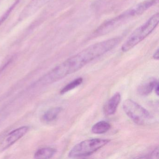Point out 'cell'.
<instances>
[{
    "mask_svg": "<svg viewBox=\"0 0 159 159\" xmlns=\"http://www.w3.org/2000/svg\"><path fill=\"white\" fill-rule=\"evenodd\" d=\"M158 0H146L133 8L124 12L120 15L103 23L95 32L96 35H103L108 33L112 30L120 25L129 19L141 15L150 7L153 6Z\"/></svg>",
    "mask_w": 159,
    "mask_h": 159,
    "instance_id": "2",
    "label": "cell"
},
{
    "mask_svg": "<svg viewBox=\"0 0 159 159\" xmlns=\"http://www.w3.org/2000/svg\"><path fill=\"white\" fill-rule=\"evenodd\" d=\"M111 128L109 123L106 121H100L96 123L92 127V131L96 134H101L108 132Z\"/></svg>",
    "mask_w": 159,
    "mask_h": 159,
    "instance_id": "12",
    "label": "cell"
},
{
    "mask_svg": "<svg viewBox=\"0 0 159 159\" xmlns=\"http://www.w3.org/2000/svg\"><path fill=\"white\" fill-rule=\"evenodd\" d=\"M29 129L28 126H23L10 132L2 142L1 144V148L3 150H5L12 146L27 133Z\"/></svg>",
    "mask_w": 159,
    "mask_h": 159,
    "instance_id": "6",
    "label": "cell"
},
{
    "mask_svg": "<svg viewBox=\"0 0 159 159\" xmlns=\"http://www.w3.org/2000/svg\"><path fill=\"white\" fill-rule=\"evenodd\" d=\"M110 142V139H92L84 140L72 148L69 152L68 157L76 158L90 156Z\"/></svg>",
    "mask_w": 159,
    "mask_h": 159,
    "instance_id": "4",
    "label": "cell"
},
{
    "mask_svg": "<svg viewBox=\"0 0 159 159\" xmlns=\"http://www.w3.org/2000/svg\"><path fill=\"white\" fill-rule=\"evenodd\" d=\"M51 1L52 0H31L22 11L19 19L23 20L31 16Z\"/></svg>",
    "mask_w": 159,
    "mask_h": 159,
    "instance_id": "7",
    "label": "cell"
},
{
    "mask_svg": "<svg viewBox=\"0 0 159 159\" xmlns=\"http://www.w3.org/2000/svg\"><path fill=\"white\" fill-rule=\"evenodd\" d=\"M158 152L159 148L158 147L155 148L148 155H145L143 157H139V158H152V159H156L158 158Z\"/></svg>",
    "mask_w": 159,
    "mask_h": 159,
    "instance_id": "14",
    "label": "cell"
},
{
    "mask_svg": "<svg viewBox=\"0 0 159 159\" xmlns=\"http://www.w3.org/2000/svg\"><path fill=\"white\" fill-rule=\"evenodd\" d=\"M123 109L127 116L139 125H145L151 121L152 116L145 108L131 99L123 103Z\"/></svg>",
    "mask_w": 159,
    "mask_h": 159,
    "instance_id": "5",
    "label": "cell"
},
{
    "mask_svg": "<svg viewBox=\"0 0 159 159\" xmlns=\"http://www.w3.org/2000/svg\"><path fill=\"white\" fill-rule=\"evenodd\" d=\"M154 89L155 90V93L156 94L157 96H159V82H158V81L155 84Z\"/></svg>",
    "mask_w": 159,
    "mask_h": 159,
    "instance_id": "16",
    "label": "cell"
},
{
    "mask_svg": "<svg viewBox=\"0 0 159 159\" xmlns=\"http://www.w3.org/2000/svg\"><path fill=\"white\" fill-rule=\"evenodd\" d=\"M159 23V14L157 13L133 31L123 44L121 51L126 52L142 42L157 27Z\"/></svg>",
    "mask_w": 159,
    "mask_h": 159,
    "instance_id": "3",
    "label": "cell"
},
{
    "mask_svg": "<svg viewBox=\"0 0 159 159\" xmlns=\"http://www.w3.org/2000/svg\"><path fill=\"white\" fill-rule=\"evenodd\" d=\"M152 57L155 60H159V49H157L156 51H155V52L153 54Z\"/></svg>",
    "mask_w": 159,
    "mask_h": 159,
    "instance_id": "15",
    "label": "cell"
},
{
    "mask_svg": "<svg viewBox=\"0 0 159 159\" xmlns=\"http://www.w3.org/2000/svg\"><path fill=\"white\" fill-rule=\"evenodd\" d=\"M62 111V108L60 107L52 108L44 113L42 117L43 120L46 122L53 121L57 118Z\"/></svg>",
    "mask_w": 159,
    "mask_h": 159,
    "instance_id": "11",
    "label": "cell"
},
{
    "mask_svg": "<svg viewBox=\"0 0 159 159\" xmlns=\"http://www.w3.org/2000/svg\"><path fill=\"white\" fill-rule=\"evenodd\" d=\"M121 95L117 93L113 95L105 104L104 107V113L107 116L113 115L117 111L118 106L120 102Z\"/></svg>",
    "mask_w": 159,
    "mask_h": 159,
    "instance_id": "8",
    "label": "cell"
},
{
    "mask_svg": "<svg viewBox=\"0 0 159 159\" xmlns=\"http://www.w3.org/2000/svg\"><path fill=\"white\" fill-rule=\"evenodd\" d=\"M56 152V149L53 148H42L36 152L34 154V158L39 159H50L55 154Z\"/></svg>",
    "mask_w": 159,
    "mask_h": 159,
    "instance_id": "10",
    "label": "cell"
},
{
    "mask_svg": "<svg viewBox=\"0 0 159 159\" xmlns=\"http://www.w3.org/2000/svg\"><path fill=\"white\" fill-rule=\"evenodd\" d=\"M158 81L154 78H151L139 86L138 92L141 96H148L154 90L155 84Z\"/></svg>",
    "mask_w": 159,
    "mask_h": 159,
    "instance_id": "9",
    "label": "cell"
},
{
    "mask_svg": "<svg viewBox=\"0 0 159 159\" xmlns=\"http://www.w3.org/2000/svg\"><path fill=\"white\" fill-rule=\"evenodd\" d=\"M121 40V38L116 37L90 45L54 68L41 79L40 82L50 84L75 73L91 61L111 51Z\"/></svg>",
    "mask_w": 159,
    "mask_h": 159,
    "instance_id": "1",
    "label": "cell"
},
{
    "mask_svg": "<svg viewBox=\"0 0 159 159\" xmlns=\"http://www.w3.org/2000/svg\"><path fill=\"white\" fill-rule=\"evenodd\" d=\"M83 81V78H79L75 79L74 80L68 84L65 87H63L60 91V93L61 94H64L67 92L73 90L74 88L80 85L82 83Z\"/></svg>",
    "mask_w": 159,
    "mask_h": 159,
    "instance_id": "13",
    "label": "cell"
}]
</instances>
